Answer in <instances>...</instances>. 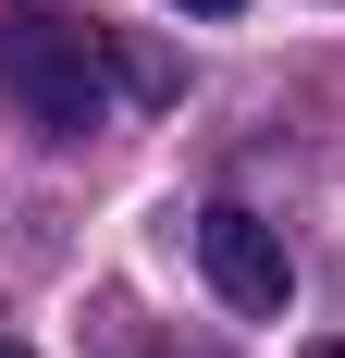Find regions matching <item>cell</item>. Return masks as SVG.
<instances>
[{"mask_svg": "<svg viewBox=\"0 0 345 358\" xmlns=\"http://www.w3.org/2000/svg\"><path fill=\"white\" fill-rule=\"evenodd\" d=\"M124 99H161V62L111 50V25L62 13V0H13L0 13V111L37 136H99Z\"/></svg>", "mask_w": 345, "mask_h": 358, "instance_id": "1", "label": "cell"}, {"mask_svg": "<svg viewBox=\"0 0 345 358\" xmlns=\"http://www.w3.org/2000/svg\"><path fill=\"white\" fill-rule=\"evenodd\" d=\"M198 272L222 285V309H247V322H284V309H296V248H284L247 198H210L198 210Z\"/></svg>", "mask_w": 345, "mask_h": 358, "instance_id": "2", "label": "cell"}, {"mask_svg": "<svg viewBox=\"0 0 345 358\" xmlns=\"http://www.w3.org/2000/svg\"><path fill=\"white\" fill-rule=\"evenodd\" d=\"M172 13H247V0H172Z\"/></svg>", "mask_w": 345, "mask_h": 358, "instance_id": "3", "label": "cell"}, {"mask_svg": "<svg viewBox=\"0 0 345 358\" xmlns=\"http://www.w3.org/2000/svg\"><path fill=\"white\" fill-rule=\"evenodd\" d=\"M309 358H345V346H309Z\"/></svg>", "mask_w": 345, "mask_h": 358, "instance_id": "4", "label": "cell"}, {"mask_svg": "<svg viewBox=\"0 0 345 358\" xmlns=\"http://www.w3.org/2000/svg\"><path fill=\"white\" fill-rule=\"evenodd\" d=\"M0 358H25V346H0Z\"/></svg>", "mask_w": 345, "mask_h": 358, "instance_id": "5", "label": "cell"}]
</instances>
